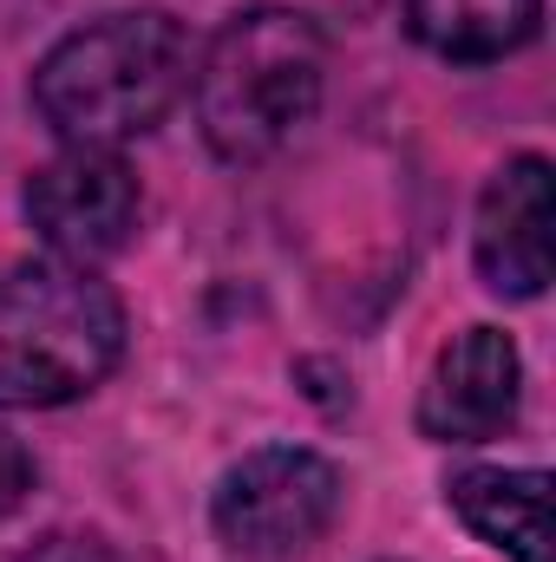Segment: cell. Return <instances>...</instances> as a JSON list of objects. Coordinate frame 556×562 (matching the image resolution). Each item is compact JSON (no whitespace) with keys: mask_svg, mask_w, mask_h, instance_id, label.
<instances>
[{"mask_svg":"<svg viewBox=\"0 0 556 562\" xmlns=\"http://www.w3.org/2000/svg\"><path fill=\"white\" fill-rule=\"evenodd\" d=\"M524 400V360L504 327H465L419 393V431L432 445H485L518 419Z\"/></svg>","mask_w":556,"mask_h":562,"instance_id":"52a82bcc","label":"cell"},{"mask_svg":"<svg viewBox=\"0 0 556 562\" xmlns=\"http://www.w3.org/2000/svg\"><path fill=\"white\" fill-rule=\"evenodd\" d=\"M20 562H125L105 537H86V530H53V537H40L33 550Z\"/></svg>","mask_w":556,"mask_h":562,"instance_id":"30bf717a","label":"cell"},{"mask_svg":"<svg viewBox=\"0 0 556 562\" xmlns=\"http://www.w3.org/2000/svg\"><path fill=\"white\" fill-rule=\"evenodd\" d=\"M327 86V40L294 7H249L223 20L203 46L190 92L203 144L223 164H263L321 112Z\"/></svg>","mask_w":556,"mask_h":562,"instance_id":"3957f363","label":"cell"},{"mask_svg":"<svg viewBox=\"0 0 556 562\" xmlns=\"http://www.w3.org/2000/svg\"><path fill=\"white\" fill-rule=\"evenodd\" d=\"M26 491H33V451L13 431H0V517H13L26 504Z\"/></svg>","mask_w":556,"mask_h":562,"instance_id":"8fae6325","label":"cell"},{"mask_svg":"<svg viewBox=\"0 0 556 562\" xmlns=\"http://www.w3.org/2000/svg\"><path fill=\"white\" fill-rule=\"evenodd\" d=\"M544 26V0H407V33L452 66H498Z\"/></svg>","mask_w":556,"mask_h":562,"instance_id":"9c48e42d","label":"cell"},{"mask_svg":"<svg viewBox=\"0 0 556 562\" xmlns=\"http://www.w3.org/2000/svg\"><path fill=\"white\" fill-rule=\"evenodd\" d=\"M190 33L164 7L86 20L33 66V112L59 144L119 150L157 132L190 92Z\"/></svg>","mask_w":556,"mask_h":562,"instance_id":"6da1fadb","label":"cell"},{"mask_svg":"<svg viewBox=\"0 0 556 562\" xmlns=\"http://www.w3.org/2000/svg\"><path fill=\"white\" fill-rule=\"evenodd\" d=\"M551 223H556V177L551 157L524 150L504 170H491L471 223V262L478 281L504 301H537L551 288Z\"/></svg>","mask_w":556,"mask_h":562,"instance_id":"8992f818","label":"cell"},{"mask_svg":"<svg viewBox=\"0 0 556 562\" xmlns=\"http://www.w3.org/2000/svg\"><path fill=\"white\" fill-rule=\"evenodd\" d=\"M452 510L465 517V530L511 562H551V471H458L445 484Z\"/></svg>","mask_w":556,"mask_h":562,"instance_id":"ba28073f","label":"cell"},{"mask_svg":"<svg viewBox=\"0 0 556 562\" xmlns=\"http://www.w3.org/2000/svg\"><path fill=\"white\" fill-rule=\"evenodd\" d=\"M125 360V301L79 262H0V413L73 406Z\"/></svg>","mask_w":556,"mask_h":562,"instance_id":"7a4b0ae2","label":"cell"},{"mask_svg":"<svg viewBox=\"0 0 556 562\" xmlns=\"http://www.w3.org/2000/svg\"><path fill=\"white\" fill-rule=\"evenodd\" d=\"M138 177L119 150H86L66 144L53 164H40L20 190V210L33 223V236L46 243L53 262H105L132 243L138 229Z\"/></svg>","mask_w":556,"mask_h":562,"instance_id":"5b68a950","label":"cell"},{"mask_svg":"<svg viewBox=\"0 0 556 562\" xmlns=\"http://www.w3.org/2000/svg\"><path fill=\"white\" fill-rule=\"evenodd\" d=\"M341 510V471L308 445H263L216 477L210 524L243 562L301 557Z\"/></svg>","mask_w":556,"mask_h":562,"instance_id":"277c9868","label":"cell"}]
</instances>
